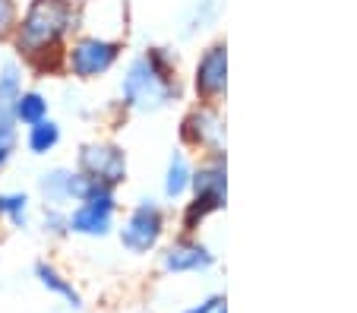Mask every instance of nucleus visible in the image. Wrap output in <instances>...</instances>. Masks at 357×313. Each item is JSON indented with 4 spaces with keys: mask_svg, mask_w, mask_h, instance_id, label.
Here are the masks:
<instances>
[{
    "mask_svg": "<svg viewBox=\"0 0 357 313\" xmlns=\"http://www.w3.org/2000/svg\"><path fill=\"white\" fill-rule=\"evenodd\" d=\"M76 29L79 10L73 0H29L26 10H20V22L10 41L22 63L47 67V61H54L57 67H63V48Z\"/></svg>",
    "mask_w": 357,
    "mask_h": 313,
    "instance_id": "f257e3e1",
    "label": "nucleus"
},
{
    "mask_svg": "<svg viewBox=\"0 0 357 313\" xmlns=\"http://www.w3.org/2000/svg\"><path fill=\"white\" fill-rule=\"evenodd\" d=\"M177 98V70L165 48H149L133 57L121 76V105L139 114L162 111Z\"/></svg>",
    "mask_w": 357,
    "mask_h": 313,
    "instance_id": "f03ea898",
    "label": "nucleus"
},
{
    "mask_svg": "<svg viewBox=\"0 0 357 313\" xmlns=\"http://www.w3.org/2000/svg\"><path fill=\"white\" fill-rule=\"evenodd\" d=\"M67 228L70 234L86 241L108 238L117 228V190L101 184H89L86 197L67 209Z\"/></svg>",
    "mask_w": 357,
    "mask_h": 313,
    "instance_id": "7ed1b4c3",
    "label": "nucleus"
},
{
    "mask_svg": "<svg viewBox=\"0 0 357 313\" xmlns=\"http://www.w3.org/2000/svg\"><path fill=\"white\" fill-rule=\"evenodd\" d=\"M123 45L105 35H73L63 48V70L76 79H101L117 67Z\"/></svg>",
    "mask_w": 357,
    "mask_h": 313,
    "instance_id": "20e7f679",
    "label": "nucleus"
},
{
    "mask_svg": "<svg viewBox=\"0 0 357 313\" xmlns=\"http://www.w3.org/2000/svg\"><path fill=\"white\" fill-rule=\"evenodd\" d=\"M165 228H168V218L165 209L155 199H139L133 209L127 212L123 225L117 228V241L127 253L133 257H146V253H155L158 244L165 238Z\"/></svg>",
    "mask_w": 357,
    "mask_h": 313,
    "instance_id": "39448f33",
    "label": "nucleus"
},
{
    "mask_svg": "<svg viewBox=\"0 0 357 313\" xmlns=\"http://www.w3.org/2000/svg\"><path fill=\"white\" fill-rule=\"evenodd\" d=\"M76 171L86 177L89 184L101 187H117L127 181V152L111 139H92L76 152Z\"/></svg>",
    "mask_w": 357,
    "mask_h": 313,
    "instance_id": "423d86ee",
    "label": "nucleus"
},
{
    "mask_svg": "<svg viewBox=\"0 0 357 313\" xmlns=\"http://www.w3.org/2000/svg\"><path fill=\"white\" fill-rule=\"evenodd\" d=\"M215 266V253L193 238H181L158 253V269L165 275H196Z\"/></svg>",
    "mask_w": 357,
    "mask_h": 313,
    "instance_id": "0eeeda50",
    "label": "nucleus"
},
{
    "mask_svg": "<svg viewBox=\"0 0 357 313\" xmlns=\"http://www.w3.org/2000/svg\"><path fill=\"white\" fill-rule=\"evenodd\" d=\"M89 190V181L76 168H47L38 177V199L54 209H70Z\"/></svg>",
    "mask_w": 357,
    "mask_h": 313,
    "instance_id": "6e6552de",
    "label": "nucleus"
},
{
    "mask_svg": "<svg viewBox=\"0 0 357 313\" xmlns=\"http://www.w3.org/2000/svg\"><path fill=\"white\" fill-rule=\"evenodd\" d=\"M225 82H228V48H225V41H218V45L206 48V54L199 57L193 86L206 102H215L225 92Z\"/></svg>",
    "mask_w": 357,
    "mask_h": 313,
    "instance_id": "1a4fd4ad",
    "label": "nucleus"
},
{
    "mask_svg": "<svg viewBox=\"0 0 357 313\" xmlns=\"http://www.w3.org/2000/svg\"><path fill=\"white\" fill-rule=\"evenodd\" d=\"M183 139L196 149H206L212 155H222L225 146V121L212 108H196L183 121Z\"/></svg>",
    "mask_w": 357,
    "mask_h": 313,
    "instance_id": "9d476101",
    "label": "nucleus"
},
{
    "mask_svg": "<svg viewBox=\"0 0 357 313\" xmlns=\"http://www.w3.org/2000/svg\"><path fill=\"white\" fill-rule=\"evenodd\" d=\"M32 275H35V282H38L41 291H47L51 298H57L63 307H70V310H82V307H86L82 291L73 285V279H70L63 269H57L51 259H38V263L32 266Z\"/></svg>",
    "mask_w": 357,
    "mask_h": 313,
    "instance_id": "9b49d317",
    "label": "nucleus"
},
{
    "mask_svg": "<svg viewBox=\"0 0 357 313\" xmlns=\"http://www.w3.org/2000/svg\"><path fill=\"white\" fill-rule=\"evenodd\" d=\"M190 190L196 199H209L218 209L225 206V190H228V181H225V162L222 155H215L212 162L199 165L193 171V181H190Z\"/></svg>",
    "mask_w": 357,
    "mask_h": 313,
    "instance_id": "f8f14e48",
    "label": "nucleus"
},
{
    "mask_svg": "<svg viewBox=\"0 0 357 313\" xmlns=\"http://www.w3.org/2000/svg\"><path fill=\"white\" fill-rule=\"evenodd\" d=\"M63 133H61V123L54 121V117H45V121L32 123V127H26V137H22V143H26L29 155H51V152L61 146Z\"/></svg>",
    "mask_w": 357,
    "mask_h": 313,
    "instance_id": "ddd939ff",
    "label": "nucleus"
},
{
    "mask_svg": "<svg viewBox=\"0 0 357 313\" xmlns=\"http://www.w3.org/2000/svg\"><path fill=\"white\" fill-rule=\"evenodd\" d=\"M10 111H13V121L20 127H32V123L51 117V102H47V96L38 92V89H22L20 96H16V102L10 105Z\"/></svg>",
    "mask_w": 357,
    "mask_h": 313,
    "instance_id": "4468645a",
    "label": "nucleus"
},
{
    "mask_svg": "<svg viewBox=\"0 0 357 313\" xmlns=\"http://www.w3.org/2000/svg\"><path fill=\"white\" fill-rule=\"evenodd\" d=\"M190 181H193V168H190L187 155L174 152L168 158V168H165V181H162V193L165 199H183L190 190Z\"/></svg>",
    "mask_w": 357,
    "mask_h": 313,
    "instance_id": "2eb2a0df",
    "label": "nucleus"
},
{
    "mask_svg": "<svg viewBox=\"0 0 357 313\" xmlns=\"http://www.w3.org/2000/svg\"><path fill=\"white\" fill-rule=\"evenodd\" d=\"M3 222L16 231L32 225V197L26 190H3Z\"/></svg>",
    "mask_w": 357,
    "mask_h": 313,
    "instance_id": "dca6fc26",
    "label": "nucleus"
},
{
    "mask_svg": "<svg viewBox=\"0 0 357 313\" xmlns=\"http://www.w3.org/2000/svg\"><path fill=\"white\" fill-rule=\"evenodd\" d=\"M20 137L22 127L13 121V111L0 108V171H7L13 165L16 152H20Z\"/></svg>",
    "mask_w": 357,
    "mask_h": 313,
    "instance_id": "f3484780",
    "label": "nucleus"
},
{
    "mask_svg": "<svg viewBox=\"0 0 357 313\" xmlns=\"http://www.w3.org/2000/svg\"><path fill=\"white\" fill-rule=\"evenodd\" d=\"M22 89H26V63L3 61L0 63V108H10Z\"/></svg>",
    "mask_w": 357,
    "mask_h": 313,
    "instance_id": "a211bd4d",
    "label": "nucleus"
},
{
    "mask_svg": "<svg viewBox=\"0 0 357 313\" xmlns=\"http://www.w3.org/2000/svg\"><path fill=\"white\" fill-rule=\"evenodd\" d=\"M41 228H45V234H51V238H67V234H70V228H67V209L45 206V212H41Z\"/></svg>",
    "mask_w": 357,
    "mask_h": 313,
    "instance_id": "6ab92c4d",
    "label": "nucleus"
},
{
    "mask_svg": "<svg viewBox=\"0 0 357 313\" xmlns=\"http://www.w3.org/2000/svg\"><path fill=\"white\" fill-rule=\"evenodd\" d=\"M20 22V3L16 0H0V41L10 38Z\"/></svg>",
    "mask_w": 357,
    "mask_h": 313,
    "instance_id": "aec40b11",
    "label": "nucleus"
},
{
    "mask_svg": "<svg viewBox=\"0 0 357 313\" xmlns=\"http://www.w3.org/2000/svg\"><path fill=\"white\" fill-rule=\"evenodd\" d=\"M218 300H222V294H212V298L199 300V304H193V307H183V310H177V313H212Z\"/></svg>",
    "mask_w": 357,
    "mask_h": 313,
    "instance_id": "412c9836",
    "label": "nucleus"
},
{
    "mask_svg": "<svg viewBox=\"0 0 357 313\" xmlns=\"http://www.w3.org/2000/svg\"><path fill=\"white\" fill-rule=\"evenodd\" d=\"M212 313H228V310H225V298L218 300V304H215V310H212Z\"/></svg>",
    "mask_w": 357,
    "mask_h": 313,
    "instance_id": "4be33fe9",
    "label": "nucleus"
},
{
    "mask_svg": "<svg viewBox=\"0 0 357 313\" xmlns=\"http://www.w3.org/2000/svg\"><path fill=\"white\" fill-rule=\"evenodd\" d=\"M0 222H3V190H0Z\"/></svg>",
    "mask_w": 357,
    "mask_h": 313,
    "instance_id": "5701e85b",
    "label": "nucleus"
}]
</instances>
